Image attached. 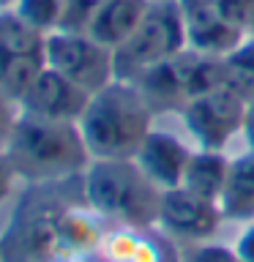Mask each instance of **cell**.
Wrapping results in <instances>:
<instances>
[{
    "mask_svg": "<svg viewBox=\"0 0 254 262\" xmlns=\"http://www.w3.org/2000/svg\"><path fill=\"white\" fill-rule=\"evenodd\" d=\"M3 156L14 175L25 186L63 183L82 178L90 164V153L77 123L44 120L19 112Z\"/></svg>",
    "mask_w": 254,
    "mask_h": 262,
    "instance_id": "6da1fadb",
    "label": "cell"
},
{
    "mask_svg": "<svg viewBox=\"0 0 254 262\" xmlns=\"http://www.w3.org/2000/svg\"><path fill=\"white\" fill-rule=\"evenodd\" d=\"M153 110L129 79H112L96 90L77 120L90 161L134 159L153 128Z\"/></svg>",
    "mask_w": 254,
    "mask_h": 262,
    "instance_id": "7a4b0ae2",
    "label": "cell"
},
{
    "mask_svg": "<svg viewBox=\"0 0 254 262\" xmlns=\"http://www.w3.org/2000/svg\"><path fill=\"white\" fill-rule=\"evenodd\" d=\"M82 194L104 221L115 227H156L161 188L137 167L134 159L90 161L82 172Z\"/></svg>",
    "mask_w": 254,
    "mask_h": 262,
    "instance_id": "3957f363",
    "label": "cell"
},
{
    "mask_svg": "<svg viewBox=\"0 0 254 262\" xmlns=\"http://www.w3.org/2000/svg\"><path fill=\"white\" fill-rule=\"evenodd\" d=\"M188 47L186 16L178 0L151 3L137 30L112 52L115 79H134L151 66L180 55Z\"/></svg>",
    "mask_w": 254,
    "mask_h": 262,
    "instance_id": "277c9868",
    "label": "cell"
},
{
    "mask_svg": "<svg viewBox=\"0 0 254 262\" xmlns=\"http://www.w3.org/2000/svg\"><path fill=\"white\" fill-rule=\"evenodd\" d=\"M44 63L74 85L88 90L90 96L115 79L112 49L98 44L88 33L55 30L47 36L44 44Z\"/></svg>",
    "mask_w": 254,
    "mask_h": 262,
    "instance_id": "5b68a950",
    "label": "cell"
},
{
    "mask_svg": "<svg viewBox=\"0 0 254 262\" xmlns=\"http://www.w3.org/2000/svg\"><path fill=\"white\" fill-rule=\"evenodd\" d=\"M188 134L202 150H224L238 134H243L246 101L232 90L219 88L205 96L188 98L180 106Z\"/></svg>",
    "mask_w": 254,
    "mask_h": 262,
    "instance_id": "8992f818",
    "label": "cell"
},
{
    "mask_svg": "<svg viewBox=\"0 0 254 262\" xmlns=\"http://www.w3.org/2000/svg\"><path fill=\"white\" fill-rule=\"evenodd\" d=\"M219 202L205 200V196L188 191V188H167L161 194V210H159V227L175 241L202 243L216 235L221 224Z\"/></svg>",
    "mask_w": 254,
    "mask_h": 262,
    "instance_id": "52a82bcc",
    "label": "cell"
},
{
    "mask_svg": "<svg viewBox=\"0 0 254 262\" xmlns=\"http://www.w3.org/2000/svg\"><path fill=\"white\" fill-rule=\"evenodd\" d=\"M88 101H90L88 90H82L71 79H66L63 74L44 66V71L25 90V96L19 98L16 106H19V112L33 115V118L77 123L82 118V112H85Z\"/></svg>",
    "mask_w": 254,
    "mask_h": 262,
    "instance_id": "ba28073f",
    "label": "cell"
},
{
    "mask_svg": "<svg viewBox=\"0 0 254 262\" xmlns=\"http://www.w3.org/2000/svg\"><path fill=\"white\" fill-rule=\"evenodd\" d=\"M104 262H180L175 237L156 227H112L96 249Z\"/></svg>",
    "mask_w": 254,
    "mask_h": 262,
    "instance_id": "9c48e42d",
    "label": "cell"
},
{
    "mask_svg": "<svg viewBox=\"0 0 254 262\" xmlns=\"http://www.w3.org/2000/svg\"><path fill=\"white\" fill-rule=\"evenodd\" d=\"M192 153H194L192 147L186 142H180L178 137H172L170 131L151 128V134L145 137L142 145H139L134 161L161 191H167V188L183 186Z\"/></svg>",
    "mask_w": 254,
    "mask_h": 262,
    "instance_id": "30bf717a",
    "label": "cell"
},
{
    "mask_svg": "<svg viewBox=\"0 0 254 262\" xmlns=\"http://www.w3.org/2000/svg\"><path fill=\"white\" fill-rule=\"evenodd\" d=\"M188 63H192V49H183L180 55L170 57L159 66H151L147 71H142L139 77L129 79L139 88V93L145 96V101L151 104L153 115L156 112H170L178 110L188 101Z\"/></svg>",
    "mask_w": 254,
    "mask_h": 262,
    "instance_id": "8fae6325",
    "label": "cell"
},
{
    "mask_svg": "<svg viewBox=\"0 0 254 262\" xmlns=\"http://www.w3.org/2000/svg\"><path fill=\"white\" fill-rule=\"evenodd\" d=\"M186 16V36H188V47L197 49L202 55H216L224 57L249 36V33L232 28L229 22L221 19V14L216 11V3L200 11L183 14Z\"/></svg>",
    "mask_w": 254,
    "mask_h": 262,
    "instance_id": "7c38bea8",
    "label": "cell"
},
{
    "mask_svg": "<svg viewBox=\"0 0 254 262\" xmlns=\"http://www.w3.org/2000/svg\"><path fill=\"white\" fill-rule=\"evenodd\" d=\"M147 6H151V0H107L96 11L93 22L88 28V36L115 52L137 30Z\"/></svg>",
    "mask_w": 254,
    "mask_h": 262,
    "instance_id": "4fadbf2b",
    "label": "cell"
},
{
    "mask_svg": "<svg viewBox=\"0 0 254 262\" xmlns=\"http://www.w3.org/2000/svg\"><path fill=\"white\" fill-rule=\"evenodd\" d=\"M221 219L227 221H254V153L238 156L229 164L224 191L219 196Z\"/></svg>",
    "mask_w": 254,
    "mask_h": 262,
    "instance_id": "5bb4252c",
    "label": "cell"
},
{
    "mask_svg": "<svg viewBox=\"0 0 254 262\" xmlns=\"http://www.w3.org/2000/svg\"><path fill=\"white\" fill-rule=\"evenodd\" d=\"M229 164L232 159H227L224 150H194L192 161H188L186 178H183V188L205 196V200L219 202L221 191H224L227 175H229Z\"/></svg>",
    "mask_w": 254,
    "mask_h": 262,
    "instance_id": "9a60e30c",
    "label": "cell"
},
{
    "mask_svg": "<svg viewBox=\"0 0 254 262\" xmlns=\"http://www.w3.org/2000/svg\"><path fill=\"white\" fill-rule=\"evenodd\" d=\"M224 88L254 101V36H246L229 55H224Z\"/></svg>",
    "mask_w": 254,
    "mask_h": 262,
    "instance_id": "2e32d148",
    "label": "cell"
},
{
    "mask_svg": "<svg viewBox=\"0 0 254 262\" xmlns=\"http://www.w3.org/2000/svg\"><path fill=\"white\" fill-rule=\"evenodd\" d=\"M11 11H16L28 25L49 36V33L60 30L63 0H16Z\"/></svg>",
    "mask_w": 254,
    "mask_h": 262,
    "instance_id": "e0dca14e",
    "label": "cell"
},
{
    "mask_svg": "<svg viewBox=\"0 0 254 262\" xmlns=\"http://www.w3.org/2000/svg\"><path fill=\"white\" fill-rule=\"evenodd\" d=\"M216 11L221 19L229 22L232 28L243 30L251 36L254 28V0H216Z\"/></svg>",
    "mask_w": 254,
    "mask_h": 262,
    "instance_id": "ac0fdd59",
    "label": "cell"
},
{
    "mask_svg": "<svg viewBox=\"0 0 254 262\" xmlns=\"http://www.w3.org/2000/svg\"><path fill=\"white\" fill-rule=\"evenodd\" d=\"M180 262H241V257L235 254V249L202 241L180 249Z\"/></svg>",
    "mask_w": 254,
    "mask_h": 262,
    "instance_id": "d6986e66",
    "label": "cell"
},
{
    "mask_svg": "<svg viewBox=\"0 0 254 262\" xmlns=\"http://www.w3.org/2000/svg\"><path fill=\"white\" fill-rule=\"evenodd\" d=\"M16 118H19V106L0 96V153L6 150V142H8V137H11V128H14Z\"/></svg>",
    "mask_w": 254,
    "mask_h": 262,
    "instance_id": "ffe728a7",
    "label": "cell"
},
{
    "mask_svg": "<svg viewBox=\"0 0 254 262\" xmlns=\"http://www.w3.org/2000/svg\"><path fill=\"white\" fill-rule=\"evenodd\" d=\"M16 175H14V169H11V164H8V159L3 153H0V205H3L8 196L14 194V188H16Z\"/></svg>",
    "mask_w": 254,
    "mask_h": 262,
    "instance_id": "44dd1931",
    "label": "cell"
},
{
    "mask_svg": "<svg viewBox=\"0 0 254 262\" xmlns=\"http://www.w3.org/2000/svg\"><path fill=\"white\" fill-rule=\"evenodd\" d=\"M235 254L241 257V262H254V221H249L246 229L238 235Z\"/></svg>",
    "mask_w": 254,
    "mask_h": 262,
    "instance_id": "7402d4cb",
    "label": "cell"
},
{
    "mask_svg": "<svg viewBox=\"0 0 254 262\" xmlns=\"http://www.w3.org/2000/svg\"><path fill=\"white\" fill-rule=\"evenodd\" d=\"M243 137H246V145L249 150L254 153V101L246 104V123H243Z\"/></svg>",
    "mask_w": 254,
    "mask_h": 262,
    "instance_id": "603a6c76",
    "label": "cell"
},
{
    "mask_svg": "<svg viewBox=\"0 0 254 262\" xmlns=\"http://www.w3.org/2000/svg\"><path fill=\"white\" fill-rule=\"evenodd\" d=\"M16 0H0V11H8V8H14Z\"/></svg>",
    "mask_w": 254,
    "mask_h": 262,
    "instance_id": "cb8c5ba5",
    "label": "cell"
},
{
    "mask_svg": "<svg viewBox=\"0 0 254 262\" xmlns=\"http://www.w3.org/2000/svg\"><path fill=\"white\" fill-rule=\"evenodd\" d=\"M90 257H93V254H90ZM90 257H85V259H77V262H93V259H90ZM98 262H104V259L98 257Z\"/></svg>",
    "mask_w": 254,
    "mask_h": 262,
    "instance_id": "d4e9b609",
    "label": "cell"
},
{
    "mask_svg": "<svg viewBox=\"0 0 254 262\" xmlns=\"http://www.w3.org/2000/svg\"><path fill=\"white\" fill-rule=\"evenodd\" d=\"M151 3H167V0H151Z\"/></svg>",
    "mask_w": 254,
    "mask_h": 262,
    "instance_id": "484cf974",
    "label": "cell"
},
{
    "mask_svg": "<svg viewBox=\"0 0 254 262\" xmlns=\"http://www.w3.org/2000/svg\"><path fill=\"white\" fill-rule=\"evenodd\" d=\"M0 262H3V251H0Z\"/></svg>",
    "mask_w": 254,
    "mask_h": 262,
    "instance_id": "4316f807",
    "label": "cell"
}]
</instances>
